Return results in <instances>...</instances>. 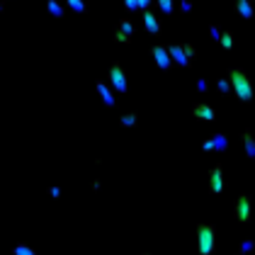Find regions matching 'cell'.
I'll return each mask as SVG.
<instances>
[{
    "label": "cell",
    "instance_id": "31",
    "mask_svg": "<svg viewBox=\"0 0 255 255\" xmlns=\"http://www.w3.org/2000/svg\"><path fill=\"white\" fill-rule=\"evenodd\" d=\"M234 255H238V253H234Z\"/></svg>",
    "mask_w": 255,
    "mask_h": 255
},
{
    "label": "cell",
    "instance_id": "7",
    "mask_svg": "<svg viewBox=\"0 0 255 255\" xmlns=\"http://www.w3.org/2000/svg\"><path fill=\"white\" fill-rule=\"evenodd\" d=\"M224 187H226V175H224V163H214L207 173V190L212 197L224 195Z\"/></svg>",
    "mask_w": 255,
    "mask_h": 255
},
{
    "label": "cell",
    "instance_id": "22",
    "mask_svg": "<svg viewBox=\"0 0 255 255\" xmlns=\"http://www.w3.org/2000/svg\"><path fill=\"white\" fill-rule=\"evenodd\" d=\"M236 253L238 255H253L255 253V238H243V241L236 246Z\"/></svg>",
    "mask_w": 255,
    "mask_h": 255
},
{
    "label": "cell",
    "instance_id": "4",
    "mask_svg": "<svg viewBox=\"0 0 255 255\" xmlns=\"http://www.w3.org/2000/svg\"><path fill=\"white\" fill-rule=\"evenodd\" d=\"M107 85L117 93V95H127L129 93V80H127V71H124V66L115 61V63H110V68H107Z\"/></svg>",
    "mask_w": 255,
    "mask_h": 255
},
{
    "label": "cell",
    "instance_id": "3",
    "mask_svg": "<svg viewBox=\"0 0 255 255\" xmlns=\"http://www.w3.org/2000/svg\"><path fill=\"white\" fill-rule=\"evenodd\" d=\"M165 49H168V56L173 61V68H192V63L195 59L199 56V51H197L195 44H190V41H177V44H165Z\"/></svg>",
    "mask_w": 255,
    "mask_h": 255
},
{
    "label": "cell",
    "instance_id": "8",
    "mask_svg": "<svg viewBox=\"0 0 255 255\" xmlns=\"http://www.w3.org/2000/svg\"><path fill=\"white\" fill-rule=\"evenodd\" d=\"M202 151L204 153H226L229 151V136L224 131H214L212 136L202 141Z\"/></svg>",
    "mask_w": 255,
    "mask_h": 255
},
{
    "label": "cell",
    "instance_id": "6",
    "mask_svg": "<svg viewBox=\"0 0 255 255\" xmlns=\"http://www.w3.org/2000/svg\"><path fill=\"white\" fill-rule=\"evenodd\" d=\"M134 34H136V24H134V20L127 15V17H122V20L115 24L112 41H115V44H122V46H127V44L134 41Z\"/></svg>",
    "mask_w": 255,
    "mask_h": 255
},
{
    "label": "cell",
    "instance_id": "23",
    "mask_svg": "<svg viewBox=\"0 0 255 255\" xmlns=\"http://www.w3.org/2000/svg\"><path fill=\"white\" fill-rule=\"evenodd\" d=\"M212 88H216L221 95H231V85H229V78L226 76H221V78H216L214 83H212Z\"/></svg>",
    "mask_w": 255,
    "mask_h": 255
},
{
    "label": "cell",
    "instance_id": "11",
    "mask_svg": "<svg viewBox=\"0 0 255 255\" xmlns=\"http://www.w3.org/2000/svg\"><path fill=\"white\" fill-rule=\"evenodd\" d=\"M190 115H192V119H197V122H207V124H212V122H216V110L209 105V102H192L190 105Z\"/></svg>",
    "mask_w": 255,
    "mask_h": 255
},
{
    "label": "cell",
    "instance_id": "15",
    "mask_svg": "<svg viewBox=\"0 0 255 255\" xmlns=\"http://www.w3.org/2000/svg\"><path fill=\"white\" fill-rule=\"evenodd\" d=\"M138 122H141V117H138L136 110H127V112H122L117 117V124L122 129H136Z\"/></svg>",
    "mask_w": 255,
    "mask_h": 255
},
{
    "label": "cell",
    "instance_id": "13",
    "mask_svg": "<svg viewBox=\"0 0 255 255\" xmlns=\"http://www.w3.org/2000/svg\"><path fill=\"white\" fill-rule=\"evenodd\" d=\"M234 12L238 20H253L255 17V0H234Z\"/></svg>",
    "mask_w": 255,
    "mask_h": 255
},
{
    "label": "cell",
    "instance_id": "5",
    "mask_svg": "<svg viewBox=\"0 0 255 255\" xmlns=\"http://www.w3.org/2000/svg\"><path fill=\"white\" fill-rule=\"evenodd\" d=\"M234 219L238 224H251L253 221V197L248 192H241L236 197V204H234Z\"/></svg>",
    "mask_w": 255,
    "mask_h": 255
},
{
    "label": "cell",
    "instance_id": "29",
    "mask_svg": "<svg viewBox=\"0 0 255 255\" xmlns=\"http://www.w3.org/2000/svg\"><path fill=\"white\" fill-rule=\"evenodd\" d=\"M0 15H5V0H0Z\"/></svg>",
    "mask_w": 255,
    "mask_h": 255
},
{
    "label": "cell",
    "instance_id": "27",
    "mask_svg": "<svg viewBox=\"0 0 255 255\" xmlns=\"http://www.w3.org/2000/svg\"><path fill=\"white\" fill-rule=\"evenodd\" d=\"M46 195L51 197V199H59V197H61V187H56V185H51V187H46Z\"/></svg>",
    "mask_w": 255,
    "mask_h": 255
},
{
    "label": "cell",
    "instance_id": "24",
    "mask_svg": "<svg viewBox=\"0 0 255 255\" xmlns=\"http://www.w3.org/2000/svg\"><path fill=\"white\" fill-rule=\"evenodd\" d=\"M192 10H195V2H192V0H177V2H175V12L190 15Z\"/></svg>",
    "mask_w": 255,
    "mask_h": 255
},
{
    "label": "cell",
    "instance_id": "10",
    "mask_svg": "<svg viewBox=\"0 0 255 255\" xmlns=\"http://www.w3.org/2000/svg\"><path fill=\"white\" fill-rule=\"evenodd\" d=\"M148 54H151V59H153V63H156L158 71H163V73L173 71V61H170V56H168L165 44H153V46L148 49Z\"/></svg>",
    "mask_w": 255,
    "mask_h": 255
},
{
    "label": "cell",
    "instance_id": "26",
    "mask_svg": "<svg viewBox=\"0 0 255 255\" xmlns=\"http://www.w3.org/2000/svg\"><path fill=\"white\" fill-rule=\"evenodd\" d=\"M207 32H209V39L214 41H219V37H221V27L216 24V22H212V24H207Z\"/></svg>",
    "mask_w": 255,
    "mask_h": 255
},
{
    "label": "cell",
    "instance_id": "14",
    "mask_svg": "<svg viewBox=\"0 0 255 255\" xmlns=\"http://www.w3.org/2000/svg\"><path fill=\"white\" fill-rule=\"evenodd\" d=\"M241 146H243V156L248 160H255V136L251 129H243L241 131Z\"/></svg>",
    "mask_w": 255,
    "mask_h": 255
},
{
    "label": "cell",
    "instance_id": "28",
    "mask_svg": "<svg viewBox=\"0 0 255 255\" xmlns=\"http://www.w3.org/2000/svg\"><path fill=\"white\" fill-rule=\"evenodd\" d=\"M100 190H102V180H100V177H93V180H90V192H100Z\"/></svg>",
    "mask_w": 255,
    "mask_h": 255
},
{
    "label": "cell",
    "instance_id": "30",
    "mask_svg": "<svg viewBox=\"0 0 255 255\" xmlns=\"http://www.w3.org/2000/svg\"><path fill=\"white\" fill-rule=\"evenodd\" d=\"M138 255H153V253H138Z\"/></svg>",
    "mask_w": 255,
    "mask_h": 255
},
{
    "label": "cell",
    "instance_id": "19",
    "mask_svg": "<svg viewBox=\"0 0 255 255\" xmlns=\"http://www.w3.org/2000/svg\"><path fill=\"white\" fill-rule=\"evenodd\" d=\"M175 2L177 0H153V10L156 12H163L165 17H170L175 12Z\"/></svg>",
    "mask_w": 255,
    "mask_h": 255
},
{
    "label": "cell",
    "instance_id": "12",
    "mask_svg": "<svg viewBox=\"0 0 255 255\" xmlns=\"http://www.w3.org/2000/svg\"><path fill=\"white\" fill-rule=\"evenodd\" d=\"M95 93H98L100 102L107 107V110H112V107H117V93L107 85V80L105 78H98L95 80Z\"/></svg>",
    "mask_w": 255,
    "mask_h": 255
},
{
    "label": "cell",
    "instance_id": "17",
    "mask_svg": "<svg viewBox=\"0 0 255 255\" xmlns=\"http://www.w3.org/2000/svg\"><path fill=\"white\" fill-rule=\"evenodd\" d=\"M151 7H153V0H124L127 15H131V12H146Z\"/></svg>",
    "mask_w": 255,
    "mask_h": 255
},
{
    "label": "cell",
    "instance_id": "25",
    "mask_svg": "<svg viewBox=\"0 0 255 255\" xmlns=\"http://www.w3.org/2000/svg\"><path fill=\"white\" fill-rule=\"evenodd\" d=\"M195 88H197V93H202V95L212 93V83H209L207 78H197L195 80Z\"/></svg>",
    "mask_w": 255,
    "mask_h": 255
},
{
    "label": "cell",
    "instance_id": "1",
    "mask_svg": "<svg viewBox=\"0 0 255 255\" xmlns=\"http://www.w3.org/2000/svg\"><path fill=\"white\" fill-rule=\"evenodd\" d=\"M229 85H231V95H234L238 102H251L255 95V85L253 78L243 71V68H231L229 71Z\"/></svg>",
    "mask_w": 255,
    "mask_h": 255
},
{
    "label": "cell",
    "instance_id": "18",
    "mask_svg": "<svg viewBox=\"0 0 255 255\" xmlns=\"http://www.w3.org/2000/svg\"><path fill=\"white\" fill-rule=\"evenodd\" d=\"M63 5H66V10L73 12V15H85V12L90 10V2H88V0H63Z\"/></svg>",
    "mask_w": 255,
    "mask_h": 255
},
{
    "label": "cell",
    "instance_id": "20",
    "mask_svg": "<svg viewBox=\"0 0 255 255\" xmlns=\"http://www.w3.org/2000/svg\"><path fill=\"white\" fill-rule=\"evenodd\" d=\"M224 51H231L236 46V37H234V32L231 29H221V37H219V41H216Z\"/></svg>",
    "mask_w": 255,
    "mask_h": 255
},
{
    "label": "cell",
    "instance_id": "9",
    "mask_svg": "<svg viewBox=\"0 0 255 255\" xmlns=\"http://www.w3.org/2000/svg\"><path fill=\"white\" fill-rule=\"evenodd\" d=\"M141 24H143V29H146L153 39H160V37H163V22H160V17L156 15L153 7L146 10V12H141Z\"/></svg>",
    "mask_w": 255,
    "mask_h": 255
},
{
    "label": "cell",
    "instance_id": "2",
    "mask_svg": "<svg viewBox=\"0 0 255 255\" xmlns=\"http://www.w3.org/2000/svg\"><path fill=\"white\" fill-rule=\"evenodd\" d=\"M195 241H197V255H214L216 246H219L216 226L209 224V221H199L195 229Z\"/></svg>",
    "mask_w": 255,
    "mask_h": 255
},
{
    "label": "cell",
    "instance_id": "16",
    "mask_svg": "<svg viewBox=\"0 0 255 255\" xmlns=\"http://www.w3.org/2000/svg\"><path fill=\"white\" fill-rule=\"evenodd\" d=\"M44 5H46V12H49L54 20H63V17L68 15V10H66L63 0H46Z\"/></svg>",
    "mask_w": 255,
    "mask_h": 255
},
{
    "label": "cell",
    "instance_id": "21",
    "mask_svg": "<svg viewBox=\"0 0 255 255\" xmlns=\"http://www.w3.org/2000/svg\"><path fill=\"white\" fill-rule=\"evenodd\" d=\"M12 255H41L34 246H29V243H24V241H17L15 246H12Z\"/></svg>",
    "mask_w": 255,
    "mask_h": 255
}]
</instances>
